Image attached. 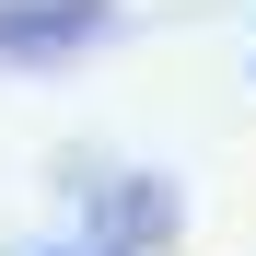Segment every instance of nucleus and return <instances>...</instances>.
I'll list each match as a JSON object with an SVG mask.
<instances>
[{"instance_id": "1", "label": "nucleus", "mask_w": 256, "mask_h": 256, "mask_svg": "<svg viewBox=\"0 0 256 256\" xmlns=\"http://www.w3.org/2000/svg\"><path fill=\"white\" fill-rule=\"evenodd\" d=\"M116 35V0H0V70H58Z\"/></svg>"}, {"instance_id": "2", "label": "nucleus", "mask_w": 256, "mask_h": 256, "mask_svg": "<svg viewBox=\"0 0 256 256\" xmlns=\"http://www.w3.org/2000/svg\"><path fill=\"white\" fill-rule=\"evenodd\" d=\"M175 222H186V198L163 186V175H116V186H94V233H105V244H175Z\"/></svg>"}]
</instances>
